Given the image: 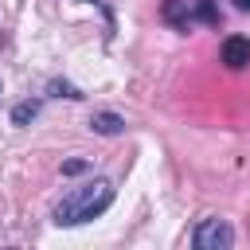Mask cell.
<instances>
[{
	"instance_id": "obj_1",
	"label": "cell",
	"mask_w": 250,
	"mask_h": 250,
	"mask_svg": "<svg viewBox=\"0 0 250 250\" xmlns=\"http://www.w3.org/2000/svg\"><path fill=\"white\" fill-rule=\"evenodd\" d=\"M109 203H113V184H109V180H90V184H82V188H70V191L55 203L51 219H55L59 227H78V223H86V219H98Z\"/></svg>"
},
{
	"instance_id": "obj_2",
	"label": "cell",
	"mask_w": 250,
	"mask_h": 250,
	"mask_svg": "<svg viewBox=\"0 0 250 250\" xmlns=\"http://www.w3.org/2000/svg\"><path fill=\"white\" fill-rule=\"evenodd\" d=\"M191 242H195V250H230L234 230H230L223 219H203V223L195 227Z\"/></svg>"
},
{
	"instance_id": "obj_3",
	"label": "cell",
	"mask_w": 250,
	"mask_h": 250,
	"mask_svg": "<svg viewBox=\"0 0 250 250\" xmlns=\"http://www.w3.org/2000/svg\"><path fill=\"white\" fill-rule=\"evenodd\" d=\"M223 62H227L230 70H242V66H250V39H242V35H230V39L223 43Z\"/></svg>"
},
{
	"instance_id": "obj_4",
	"label": "cell",
	"mask_w": 250,
	"mask_h": 250,
	"mask_svg": "<svg viewBox=\"0 0 250 250\" xmlns=\"http://www.w3.org/2000/svg\"><path fill=\"white\" fill-rule=\"evenodd\" d=\"M90 129H94V133H102V137H113V133H121V129H125V121H121L117 113L102 109V113H94V117H90Z\"/></svg>"
},
{
	"instance_id": "obj_5",
	"label": "cell",
	"mask_w": 250,
	"mask_h": 250,
	"mask_svg": "<svg viewBox=\"0 0 250 250\" xmlns=\"http://www.w3.org/2000/svg\"><path fill=\"white\" fill-rule=\"evenodd\" d=\"M164 20H168V23H176V27H188V23H191L188 0H164Z\"/></svg>"
},
{
	"instance_id": "obj_6",
	"label": "cell",
	"mask_w": 250,
	"mask_h": 250,
	"mask_svg": "<svg viewBox=\"0 0 250 250\" xmlns=\"http://www.w3.org/2000/svg\"><path fill=\"white\" fill-rule=\"evenodd\" d=\"M35 113H39V102H20V105L12 109V125H27Z\"/></svg>"
},
{
	"instance_id": "obj_7",
	"label": "cell",
	"mask_w": 250,
	"mask_h": 250,
	"mask_svg": "<svg viewBox=\"0 0 250 250\" xmlns=\"http://www.w3.org/2000/svg\"><path fill=\"white\" fill-rule=\"evenodd\" d=\"M195 12H199L207 23H219V12H215V4H211V0H195Z\"/></svg>"
},
{
	"instance_id": "obj_8",
	"label": "cell",
	"mask_w": 250,
	"mask_h": 250,
	"mask_svg": "<svg viewBox=\"0 0 250 250\" xmlns=\"http://www.w3.org/2000/svg\"><path fill=\"white\" fill-rule=\"evenodd\" d=\"M62 172H66V176H78V172H86V160H66Z\"/></svg>"
},
{
	"instance_id": "obj_9",
	"label": "cell",
	"mask_w": 250,
	"mask_h": 250,
	"mask_svg": "<svg viewBox=\"0 0 250 250\" xmlns=\"http://www.w3.org/2000/svg\"><path fill=\"white\" fill-rule=\"evenodd\" d=\"M234 4H238V8H242V12H250V0H234Z\"/></svg>"
},
{
	"instance_id": "obj_10",
	"label": "cell",
	"mask_w": 250,
	"mask_h": 250,
	"mask_svg": "<svg viewBox=\"0 0 250 250\" xmlns=\"http://www.w3.org/2000/svg\"><path fill=\"white\" fill-rule=\"evenodd\" d=\"M90 4H94V0H90Z\"/></svg>"
}]
</instances>
